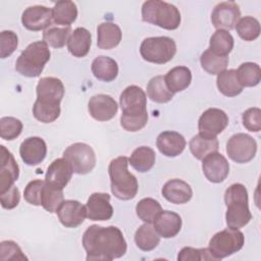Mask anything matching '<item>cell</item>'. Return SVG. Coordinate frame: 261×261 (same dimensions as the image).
I'll use <instances>...</instances> for the list:
<instances>
[{
  "instance_id": "cell-2",
  "label": "cell",
  "mask_w": 261,
  "mask_h": 261,
  "mask_svg": "<svg viewBox=\"0 0 261 261\" xmlns=\"http://www.w3.org/2000/svg\"><path fill=\"white\" fill-rule=\"evenodd\" d=\"M119 104L122 110L120 124L125 130L138 132L147 124V97L140 87H126L120 94Z\"/></svg>"
},
{
  "instance_id": "cell-27",
  "label": "cell",
  "mask_w": 261,
  "mask_h": 261,
  "mask_svg": "<svg viewBox=\"0 0 261 261\" xmlns=\"http://www.w3.org/2000/svg\"><path fill=\"white\" fill-rule=\"evenodd\" d=\"M91 69L97 80L106 83L114 81L118 74V65L116 61L103 55L98 56L93 60Z\"/></svg>"
},
{
  "instance_id": "cell-26",
  "label": "cell",
  "mask_w": 261,
  "mask_h": 261,
  "mask_svg": "<svg viewBox=\"0 0 261 261\" xmlns=\"http://www.w3.org/2000/svg\"><path fill=\"white\" fill-rule=\"evenodd\" d=\"M92 36L85 28H76L69 36L67 41V49L74 57H85L91 48Z\"/></svg>"
},
{
  "instance_id": "cell-39",
  "label": "cell",
  "mask_w": 261,
  "mask_h": 261,
  "mask_svg": "<svg viewBox=\"0 0 261 261\" xmlns=\"http://www.w3.org/2000/svg\"><path fill=\"white\" fill-rule=\"evenodd\" d=\"M162 211V207L158 201L152 198H144L139 201L136 206L138 217L145 223L154 222L155 218Z\"/></svg>"
},
{
  "instance_id": "cell-16",
  "label": "cell",
  "mask_w": 261,
  "mask_h": 261,
  "mask_svg": "<svg viewBox=\"0 0 261 261\" xmlns=\"http://www.w3.org/2000/svg\"><path fill=\"white\" fill-rule=\"evenodd\" d=\"M19 167L5 146H0V194L6 192L17 180Z\"/></svg>"
},
{
  "instance_id": "cell-6",
  "label": "cell",
  "mask_w": 261,
  "mask_h": 261,
  "mask_svg": "<svg viewBox=\"0 0 261 261\" xmlns=\"http://www.w3.org/2000/svg\"><path fill=\"white\" fill-rule=\"evenodd\" d=\"M142 19L165 30H175L180 24L179 10L161 0H149L142 5Z\"/></svg>"
},
{
  "instance_id": "cell-36",
  "label": "cell",
  "mask_w": 261,
  "mask_h": 261,
  "mask_svg": "<svg viewBox=\"0 0 261 261\" xmlns=\"http://www.w3.org/2000/svg\"><path fill=\"white\" fill-rule=\"evenodd\" d=\"M63 201V189L51 186L45 181L42 190L41 206L50 213H56Z\"/></svg>"
},
{
  "instance_id": "cell-4",
  "label": "cell",
  "mask_w": 261,
  "mask_h": 261,
  "mask_svg": "<svg viewBox=\"0 0 261 261\" xmlns=\"http://www.w3.org/2000/svg\"><path fill=\"white\" fill-rule=\"evenodd\" d=\"M128 164L125 156H119L111 160L108 166L111 193L123 201L135 198L139 189L137 177L127 169Z\"/></svg>"
},
{
  "instance_id": "cell-37",
  "label": "cell",
  "mask_w": 261,
  "mask_h": 261,
  "mask_svg": "<svg viewBox=\"0 0 261 261\" xmlns=\"http://www.w3.org/2000/svg\"><path fill=\"white\" fill-rule=\"evenodd\" d=\"M237 71V77L241 86L244 87H255L260 83L261 69L257 63L245 62L242 63Z\"/></svg>"
},
{
  "instance_id": "cell-20",
  "label": "cell",
  "mask_w": 261,
  "mask_h": 261,
  "mask_svg": "<svg viewBox=\"0 0 261 261\" xmlns=\"http://www.w3.org/2000/svg\"><path fill=\"white\" fill-rule=\"evenodd\" d=\"M47 146L40 137H31L25 139L19 147L21 160L30 166L40 164L46 157Z\"/></svg>"
},
{
  "instance_id": "cell-11",
  "label": "cell",
  "mask_w": 261,
  "mask_h": 261,
  "mask_svg": "<svg viewBox=\"0 0 261 261\" xmlns=\"http://www.w3.org/2000/svg\"><path fill=\"white\" fill-rule=\"evenodd\" d=\"M227 124L228 116L223 110L218 108H209L200 116L198 129L199 134L204 137L216 138L217 135L224 130Z\"/></svg>"
},
{
  "instance_id": "cell-43",
  "label": "cell",
  "mask_w": 261,
  "mask_h": 261,
  "mask_svg": "<svg viewBox=\"0 0 261 261\" xmlns=\"http://www.w3.org/2000/svg\"><path fill=\"white\" fill-rule=\"evenodd\" d=\"M22 130V122L11 116H5L0 119V136L3 140L12 141L16 139Z\"/></svg>"
},
{
  "instance_id": "cell-13",
  "label": "cell",
  "mask_w": 261,
  "mask_h": 261,
  "mask_svg": "<svg viewBox=\"0 0 261 261\" xmlns=\"http://www.w3.org/2000/svg\"><path fill=\"white\" fill-rule=\"evenodd\" d=\"M202 169L206 178L214 184L223 181L229 173V163L226 158L218 153H211L202 160Z\"/></svg>"
},
{
  "instance_id": "cell-18",
  "label": "cell",
  "mask_w": 261,
  "mask_h": 261,
  "mask_svg": "<svg viewBox=\"0 0 261 261\" xmlns=\"http://www.w3.org/2000/svg\"><path fill=\"white\" fill-rule=\"evenodd\" d=\"M87 217L93 221L109 220L113 215L110 196L106 193H93L86 204Z\"/></svg>"
},
{
  "instance_id": "cell-9",
  "label": "cell",
  "mask_w": 261,
  "mask_h": 261,
  "mask_svg": "<svg viewBox=\"0 0 261 261\" xmlns=\"http://www.w3.org/2000/svg\"><path fill=\"white\" fill-rule=\"evenodd\" d=\"M63 158L69 162L76 174H87L96 165L95 152L91 146L85 143H74L68 146L63 152Z\"/></svg>"
},
{
  "instance_id": "cell-24",
  "label": "cell",
  "mask_w": 261,
  "mask_h": 261,
  "mask_svg": "<svg viewBox=\"0 0 261 261\" xmlns=\"http://www.w3.org/2000/svg\"><path fill=\"white\" fill-rule=\"evenodd\" d=\"M181 217L169 210H162L154 220V227L160 237L170 239L175 237L181 228Z\"/></svg>"
},
{
  "instance_id": "cell-14",
  "label": "cell",
  "mask_w": 261,
  "mask_h": 261,
  "mask_svg": "<svg viewBox=\"0 0 261 261\" xmlns=\"http://www.w3.org/2000/svg\"><path fill=\"white\" fill-rule=\"evenodd\" d=\"M52 19V9L42 5L30 6L21 15L22 25L27 30L34 32L47 30L51 27Z\"/></svg>"
},
{
  "instance_id": "cell-35",
  "label": "cell",
  "mask_w": 261,
  "mask_h": 261,
  "mask_svg": "<svg viewBox=\"0 0 261 261\" xmlns=\"http://www.w3.org/2000/svg\"><path fill=\"white\" fill-rule=\"evenodd\" d=\"M233 38L228 31L217 30L210 38L209 50L220 56H227L233 48Z\"/></svg>"
},
{
  "instance_id": "cell-46",
  "label": "cell",
  "mask_w": 261,
  "mask_h": 261,
  "mask_svg": "<svg viewBox=\"0 0 261 261\" xmlns=\"http://www.w3.org/2000/svg\"><path fill=\"white\" fill-rule=\"evenodd\" d=\"M45 185V180L34 179L30 181L23 191L24 200L34 206H41L42 190Z\"/></svg>"
},
{
  "instance_id": "cell-38",
  "label": "cell",
  "mask_w": 261,
  "mask_h": 261,
  "mask_svg": "<svg viewBox=\"0 0 261 261\" xmlns=\"http://www.w3.org/2000/svg\"><path fill=\"white\" fill-rule=\"evenodd\" d=\"M200 62L202 68L209 74L213 75L225 70L228 64V57L214 54L209 49H207L202 53L200 57Z\"/></svg>"
},
{
  "instance_id": "cell-28",
  "label": "cell",
  "mask_w": 261,
  "mask_h": 261,
  "mask_svg": "<svg viewBox=\"0 0 261 261\" xmlns=\"http://www.w3.org/2000/svg\"><path fill=\"white\" fill-rule=\"evenodd\" d=\"M167 88L174 94L186 90L192 82V72L187 66H175L164 76Z\"/></svg>"
},
{
  "instance_id": "cell-48",
  "label": "cell",
  "mask_w": 261,
  "mask_h": 261,
  "mask_svg": "<svg viewBox=\"0 0 261 261\" xmlns=\"http://www.w3.org/2000/svg\"><path fill=\"white\" fill-rule=\"evenodd\" d=\"M244 126L254 133H258L261 129V110L257 107L247 109L242 116Z\"/></svg>"
},
{
  "instance_id": "cell-42",
  "label": "cell",
  "mask_w": 261,
  "mask_h": 261,
  "mask_svg": "<svg viewBox=\"0 0 261 261\" xmlns=\"http://www.w3.org/2000/svg\"><path fill=\"white\" fill-rule=\"evenodd\" d=\"M238 35L245 41H254L260 35V23L253 16H244L236 24Z\"/></svg>"
},
{
  "instance_id": "cell-19",
  "label": "cell",
  "mask_w": 261,
  "mask_h": 261,
  "mask_svg": "<svg viewBox=\"0 0 261 261\" xmlns=\"http://www.w3.org/2000/svg\"><path fill=\"white\" fill-rule=\"evenodd\" d=\"M37 100L51 103L60 104L64 96V86L62 82L53 76L42 77L37 85Z\"/></svg>"
},
{
  "instance_id": "cell-23",
  "label": "cell",
  "mask_w": 261,
  "mask_h": 261,
  "mask_svg": "<svg viewBox=\"0 0 261 261\" xmlns=\"http://www.w3.org/2000/svg\"><path fill=\"white\" fill-rule=\"evenodd\" d=\"M161 193L162 196L172 204L188 203L193 196L191 186L179 178H173L165 182Z\"/></svg>"
},
{
  "instance_id": "cell-12",
  "label": "cell",
  "mask_w": 261,
  "mask_h": 261,
  "mask_svg": "<svg viewBox=\"0 0 261 261\" xmlns=\"http://www.w3.org/2000/svg\"><path fill=\"white\" fill-rule=\"evenodd\" d=\"M241 16L239 5L233 1H225L218 3L211 14V21L217 30H232L234 29Z\"/></svg>"
},
{
  "instance_id": "cell-41",
  "label": "cell",
  "mask_w": 261,
  "mask_h": 261,
  "mask_svg": "<svg viewBox=\"0 0 261 261\" xmlns=\"http://www.w3.org/2000/svg\"><path fill=\"white\" fill-rule=\"evenodd\" d=\"M70 27H50L43 33V41L53 48H62L71 34Z\"/></svg>"
},
{
  "instance_id": "cell-7",
  "label": "cell",
  "mask_w": 261,
  "mask_h": 261,
  "mask_svg": "<svg viewBox=\"0 0 261 261\" xmlns=\"http://www.w3.org/2000/svg\"><path fill=\"white\" fill-rule=\"evenodd\" d=\"M140 53L143 59L148 62L163 64L174 57L176 45L173 39L169 37H150L142 42Z\"/></svg>"
},
{
  "instance_id": "cell-1",
  "label": "cell",
  "mask_w": 261,
  "mask_h": 261,
  "mask_svg": "<svg viewBox=\"0 0 261 261\" xmlns=\"http://www.w3.org/2000/svg\"><path fill=\"white\" fill-rule=\"evenodd\" d=\"M83 246L87 260L110 261L122 257L127 245L121 230L116 226H100L93 224L83 234Z\"/></svg>"
},
{
  "instance_id": "cell-8",
  "label": "cell",
  "mask_w": 261,
  "mask_h": 261,
  "mask_svg": "<svg viewBox=\"0 0 261 261\" xmlns=\"http://www.w3.org/2000/svg\"><path fill=\"white\" fill-rule=\"evenodd\" d=\"M245 243L244 233L236 228H225L216 232L209 242L211 255L220 260L240 251Z\"/></svg>"
},
{
  "instance_id": "cell-45",
  "label": "cell",
  "mask_w": 261,
  "mask_h": 261,
  "mask_svg": "<svg viewBox=\"0 0 261 261\" xmlns=\"http://www.w3.org/2000/svg\"><path fill=\"white\" fill-rule=\"evenodd\" d=\"M178 261H203V260H215L216 259L211 255L208 248H202V249H195L191 247H185L182 248L178 255H177Z\"/></svg>"
},
{
  "instance_id": "cell-40",
  "label": "cell",
  "mask_w": 261,
  "mask_h": 261,
  "mask_svg": "<svg viewBox=\"0 0 261 261\" xmlns=\"http://www.w3.org/2000/svg\"><path fill=\"white\" fill-rule=\"evenodd\" d=\"M33 115L41 122H53L60 115V104H51L36 100L33 106Z\"/></svg>"
},
{
  "instance_id": "cell-3",
  "label": "cell",
  "mask_w": 261,
  "mask_h": 261,
  "mask_svg": "<svg viewBox=\"0 0 261 261\" xmlns=\"http://www.w3.org/2000/svg\"><path fill=\"white\" fill-rule=\"evenodd\" d=\"M224 202L227 207L225 220L228 227L239 229L250 222L252 214L249 209L248 191L244 185L229 186L224 193Z\"/></svg>"
},
{
  "instance_id": "cell-25",
  "label": "cell",
  "mask_w": 261,
  "mask_h": 261,
  "mask_svg": "<svg viewBox=\"0 0 261 261\" xmlns=\"http://www.w3.org/2000/svg\"><path fill=\"white\" fill-rule=\"evenodd\" d=\"M121 41L120 28L111 21H106L97 28V46L103 50L116 47Z\"/></svg>"
},
{
  "instance_id": "cell-5",
  "label": "cell",
  "mask_w": 261,
  "mask_h": 261,
  "mask_svg": "<svg viewBox=\"0 0 261 261\" xmlns=\"http://www.w3.org/2000/svg\"><path fill=\"white\" fill-rule=\"evenodd\" d=\"M50 56V50L44 41L33 42L18 56L15 69L23 76L37 77L42 73Z\"/></svg>"
},
{
  "instance_id": "cell-15",
  "label": "cell",
  "mask_w": 261,
  "mask_h": 261,
  "mask_svg": "<svg viewBox=\"0 0 261 261\" xmlns=\"http://www.w3.org/2000/svg\"><path fill=\"white\" fill-rule=\"evenodd\" d=\"M88 110L94 119L98 121H107L116 115L118 105L111 96L98 94L89 100Z\"/></svg>"
},
{
  "instance_id": "cell-31",
  "label": "cell",
  "mask_w": 261,
  "mask_h": 261,
  "mask_svg": "<svg viewBox=\"0 0 261 261\" xmlns=\"http://www.w3.org/2000/svg\"><path fill=\"white\" fill-rule=\"evenodd\" d=\"M156 154L154 150L147 146L135 149L128 159V163L139 172L149 171L155 164Z\"/></svg>"
},
{
  "instance_id": "cell-29",
  "label": "cell",
  "mask_w": 261,
  "mask_h": 261,
  "mask_svg": "<svg viewBox=\"0 0 261 261\" xmlns=\"http://www.w3.org/2000/svg\"><path fill=\"white\" fill-rule=\"evenodd\" d=\"M189 147L195 158L198 160H203L209 154L218 151L219 143L217 138H208L198 134L191 139Z\"/></svg>"
},
{
  "instance_id": "cell-17",
  "label": "cell",
  "mask_w": 261,
  "mask_h": 261,
  "mask_svg": "<svg viewBox=\"0 0 261 261\" xmlns=\"http://www.w3.org/2000/svg\"><path fill=\"white\" fill-rule=\"evenodd\" d=\"M60 223L65 227H77L87 217V209L76 200H65L56 211Z\"/></svg>"
},
{
  "instance_id": "cell-33",
  "label": "cell",
  "mask_w": 261,
  "mask_h": 261,
  "mask_svg": "<svg viewBox=\"0 0 261 261\" xmlns=\"http://www.w3.org/2000/svg\"><path fill=\"white\" fill-rule=\"evenodd\" d=\"M135 242L139 249L148 252L154 250L160 243V236L151 223L142 224L135 233Z\"/></svg>"
},
{
  "instance_id": "cell-30",
  "label": "cell",
  "mask_w": 261,
  "mask_h": 261,
  "mask_svg": "<svg viewBox=\"0 0 261 261\" xmlns=\"http://www.w3.org/2000/svg\"><path fill=\"white\" fill-rule=\"evenodd\" d=\"M77 8L72 1H58L52 8V18L54 23L62 27H70L76 19Z\"/></svg>"
},
{
  "instance_id": "cell-47",
  "label": "cell",
  "mask_w": 261,
  "mask_h": 261,
  "mask_svg": "<svg viewBox=\"0 0 261 261\" xmlns=\"http://www.w3.org/2000/svg\"><path fill=\"white\" fill-rule=\"evenodd\" d=\"M18 45V39L14 32L3 31L0 34V57L6 58L10 56Z\"/></svg>"
},
{
  "instance_id": "cell-21",
  "label": "cell",
  "mask_w": 261,
  "mask_h": 261,
  "mask_svg": "<svg viewBox=\"0 0 261 261\" xmlns=\"http://www.w3.org/2000/svg\"><path fill=\"white\" fill-rule=\"evenodd\" d=\"M73 170L65 158L55 159L47 168L45 181L51 186L64 189L71 179Z\"/></svg>"
},
{
  "instance_id": "cell-34",
  "label": "cell",
  "mask_w": 261,
  "mask_h": 261,
  "mask_svg": "<svg viewBox=\"0 0 261 261\" xmlns=\"http://www.w3.org/2000/svg\"><path fill=\"white\" fill-rule=\"evenodd\" d=\"M148 97L156 103H167L173 98V93L167 88L164 76L156 75L147 85Z\"/></svg>"
},
{
  "instance_id": "cell-49",
  "label": "cell",
  "mask_w": 261,
  "mask_h": 261,
  "mask_svg": "<svg viewBox=\"0 0 261 261\" xmlns=\"http://www.w3.org/2000/svg\"><path fill=\"white\" fill-rule=\"evenodd\" d=\"M1 206L4 209H13L15 208L20 201L19 190L13 185L6 192L0 194Z\"/></svg>"
},
{
  "instance_id": "cell-32",
  "label": "cell",
  "mask_w": 261,
  "mask_h": 261,
  "mask_svg": "<svg viewBox=\"0 0 261 261\" xmlns=\"http://www.w3.org/2000/svg\"><path fill=\"white\" fill-rule=\"evenodd\" d=\"M216 85L219 92L226 97L238 96L244 89L238 81L236 69H225L218 73Z\"/></svg>"
},
{
  "instance_id": "cell-22",
  "label": "cell",
  "mask_w": 261,
  "mask_h": 261,
  "mask_svg": "<svg viewBox=\"0 0 261 261\" xmlns=\"http://www.w3.org/2000/svg\"><path fill=\"white\" fill-rule=\"evenodd\" d=\"M187 142L182 135L173 130H166L159 134L156 140L158 150L167 157L179 155L186 148Z\"/></svg>"
},
{
  "instance_id": "cell-10",
  "label": "cell",
  "mask_w": 261,
  "mask_h": 261,
  "mask_svg": "<svg viewBox=\"0 0 261 261\" xmlns=\"http://www.w3.org/2000/svg\"><path fill=\"white\" fill-rule=\"evenodd\" d=\"M257 152L256 141L248 134L239 133L230 137L226 143V153L228 157L237 163H247L251 161Z\"/></svg>"
},
{
  "instance_id": "cell-44",
  "label": "cell",
  "mask_w": 261,
  "mask_h": 261,
  "mask_svg": "<svg viewBox=\"0 0 261 261\" xmlns=\"http://www.w3.org/2000/svg\"><path fill=\"white\" fill-rule=\"evenodd\" d=\"M0 259L2 261H27L28 257L16 243L13 241H3L0 243Z\"/></svg>"
}]
</instances>
